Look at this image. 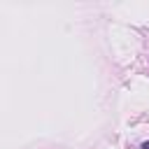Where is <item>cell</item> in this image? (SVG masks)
Wrapping results in <instances>:
<instances>
[{"label": "cell", "instance_id": "obj_1", "mask_svg": "<svg viewBox=\"0 0 149 149\" xmlns=\"http://www.w3.org/2000/svg\"><path fill=\"white\" fill-rule=\"evenodd\" d=\"M142 149H149V142H142Z\"/></svg>", "mask_w": 149, "mask_h": 149}]
</instances>
